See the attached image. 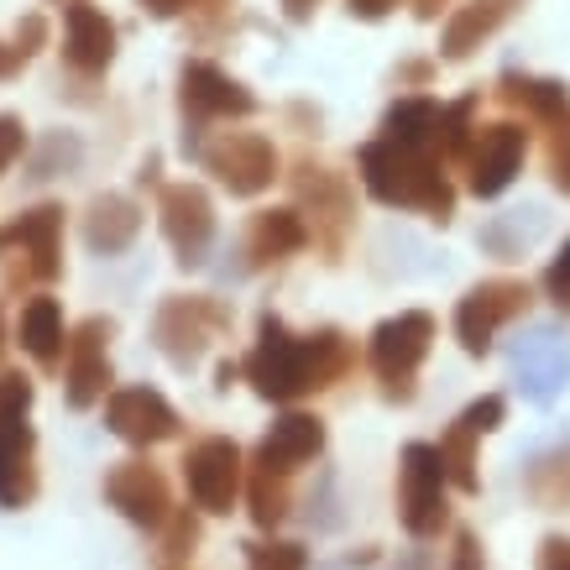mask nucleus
Returning a JSON list of instances; mask_svg holds the SVG:
<instances>
[{
    "label": "nucleus",
    "mask_w": 570,
    "mask_h": 570,
    "mask_svg": "<svg viewBox=\"0 0 570 570\" xmlns=\"http://www.w3.org/2000/svg\"><path fill=\"white\" fill-rule=\"evenodd\" d=\"M440 116H445V105L440 100H430V95H403V100L387 105V116H382V137L430 153L434 137H440Z\"/></svg>",
    "instance_id": "obj_25"
},
{
    "label": "nucleus",
    "mask_w": 570,
    "mask_h": 570,
    "mask_svg": "<svg viewBox=\"0 0 570 570\" xmlns=\"http://www.w3.org/2000/svg\"><path fill=\"white\" fill-rule=\"evenodd\" d=\"M430 346H434V314L424 309H397L372 330V372L382 377V393L393 403L414 397V377L424 356H430Z\"/></svg>",
    "instance_id": "obj_3"
},
{
    "label": "nucleus",
    "mask_w": 570,
    "mask_h": 570,
    "mask_svg": "<svg viewBox=\"0 0 570 570\" xmlns=\"http://www.w3.org/2000/svg\"><path fill=\"white\" fill-rule=\"evenodd\" d=\"M246 498H252V519H257V529H277V523L288 519V492H283V476H273V471H257Z\"/></svg>",
    "instance_id": "obj_32"
},
{
    "label": "nucleus",
    "mask_w": 570,
    "mask_h": 570,
    "mask_svg": "<svg viewBox=\"0 0 570 570\" xmlns=\"http://www.w3.org/2000/svg\"><path fill=\"white\" fill-rule=\"evenodd\" d=\"M476 434L466 419H455L445 434H440V461H445V476L461 492H482V476H476Z\"/></svg>",
    "instance_id": "obj_29"
},
{
    "label": "nucleus",
    "mask_w": 570,
    "mask_h": 570,
    "mask_svg": "<svg viewBox=\"0 0 570 570\" xmlns=\"http://www.w3.org/2000/svg\"><path fill=\"white\" fill-rule=\"evenodd\" d=\"M544 288H550L554 304H570V242H566V252L550 262V273H544Z\"/></svg>",
    "instance_id": "obj_38"
},
{
    "label": "nucleus",
    "mask_w": 570,
    "mask_h": 570,
    "mask_svg": "<svg viewBox=\"0 0 570 570\" xmlns=\"http://www.w3.org/2000/svg\"><path fill=\"white\" fill-rule=\"evenodd\" d=\"M309 220H304V209H262L252 230H246V257L252 267H267V262H283L304 252L309 246Z\"/></svg>",
    "instance_id": "obj_22"
},
{
    "label": "nucleus",
    "mask_w": 570,
    "mask_h": 570,
    "mask_svg": "<svg viewBox=\"0 0 570 570\" xmlns=\"http://www.w3.org/2000/svg\"><path fill=\"white\" fill-rule=\"evenodd\" d=\"M356 351L341 330H314V335H294L277 314H262L257 320V346L246 356V377L257 387V397L267 403H294L304 393H320V387H335V382L351 372Z\"/></svg>",
    "instance_id": "obj_1"
},
{
    "label": "nucleus",
    "mask_w": 570,
    "mask_h": 570,
    "mask_svg": "<svg viewBox=\"0 0 570 570\" xmlns=\"http://www.w3.org/2000/svg\"><path fill=\"white\" fill-rule=\"evenodd\" d=\"M450 570H482V544H476V534H455V554H450Z\"/></svg>",
    "instance_id": "obj_41"
},
{
    "label": "nucleus",
    "mask_w": 570,
    "mask_h": 570,
    "mask_svg": "<svg viewBox=\"0 0 570 570\" xmlns=\"http://www.w3.org/2000/svg\"><path fill=\"white\" fill-rule=\"evenodd\" d=\"M498 95L513 110L534 116L539 126H550L554 137L570 131V89L560 79H534V73H502L498 79Z\"/></svg>",
    "instance_id": "obj_20"
},
{
    "label": "nucleus",
    "mask_w": 570,
    "mask_h": 570,
    "mask_svg": "<svg viewBox=\"0 0 570 570\" xmlns=\"http://www.w3.org/2000/svg\"><path fill=\"white\" fill-rule=\"evenodd\" d=\"M513 356V377H519L523 397L534 403V409H550L554 397L566 393L570 382V341L560 335V325H529L508 346Z\"/></svg>",
    "instance_id": "obj_9"
},
{
    "label": "nucleus",
    "mask_w": 570,
    "mask_h": 570,
    "mask_svg": "<svg viewBox=\"0 0 570 570\" xmlns=\"http://www.w3.org/2000/svg\"><path fill=\"white\" fill-rule=\"evenodd\" d=\"M397 0H351V17H362V21H382L387 11H393Z\"/></svg>",
    "instance_id": "obj_44"
},
{
    "label": "nucleus",
    "mask_w": 570,
    "mask_h": 570,
    "mask_svg": "<svg viewBox=\"0 0 570 570\" xmlns=\"http://www.w3.org/2000/svg\"><path fill=\"white\" fill-rule=\"evenodd\" d=\"M105 502L137 529H163L168 523V482L153 461H121L105 471Z\"/></svg>",
    "instance_id": "obj_14"
},
{
    "label": "nucleus",
    "mask_w": 570,
    "mask_h": 570,
    "mask_svg": "<svg viewBox=\"0 0 570 570\" xmlns=\"http://www.w3.org/2000/svg\"><path fill=\"white\" fill-rule=\"evenodd\" d=\"M21 153H27V126H21V116L0 110V174H6Z\"/></svg>",
    "instance_id": "obj_34"
},
{
    "label": "nucleus",
    "mask_w": 570,
    "mask_h": 570,
    "mask_svg": "<svg viewBox=\"0 0 570 570\" xmlns=\"http://www.w3.org/2000/svg\"><path fill=\"white\" fill-rule=\"evenodd\" d=\"M42 37H48V27H42V17H27L17 27V52H21V63H27V58H32L37 48H42Z\"/></svg>",
    "instance_id": "obj_42"
},
{
    "label": "nucleus",
    "mask_w": 570,
    "mask_h": 570,
    "mask_svg": "<svg viewBox=\"0 0 570 570\" xmlns=\"http://www.w3.org/2000/svg\"><path fill=\"white\" fill-rule=\"evenodd\" d=\"M513 11H519V0H466V6H455V17L445 21V37H440V52L450 63L471 58Z\"/></svg>",
    "instance_id": "obj_23"
},
{
    "label": "nucleus",
    "mask_w": 570,
    "mask_h": 570,
    "mask_svg": "<svg viewBox=\"0 0 570 570\" xmlns=\"http://www.w3.org/2000/svg\"><path fill=\"white\" fill-rule=\"evenodd\" d=\"M225 325H230V309L215 304L209 294H168L157 304L153 341L163 346V356L174 366H194Z\"/></svg>",
    "instance_id": "obj_5"
},
{
    "label": "nucleus",
    "mask_w": 570,
    "mask_h": 570,
    "mask_svg": "<svg viewBox=\"0 0 570 570\" xmlns=\"http://www.w3.org/2000/svg\"><path fill=\"white\" fill-rule=\"evenodd\" d=\"M199 163H205L236 199H257V194L273 189V178H277L273 141L257 137V131H220L215 141L199 147Z\"/></svg>",
    "instance_id": "obj_7"
},
{
    "label": "nucleus",
    "mask_w": 570,
    "mask_h": 570,
    "mask_svg": "<svg viewBox=\"0 0 570 570\" xmlns=\"http://www.w3.org/2000/svg\"><path fill=\"white\" fill-rule=\"evenodd\" d=\"M63 58L79 73H105L116 58V21L95 6H69L63 17Z\"/></svg>",
    "instance_id": "obj_19"
},
{
    "label": "nucleus",
    "mask_w": 570,
    "mask_h": 570,
    "mask_svg": "<svg viewBox=\"0 0 570 570\" xmlns=\"http://www.w3.org/2000/svg\"><path fill=\"white\" fill-rule=\"evenodd\" d=\"M534 570H570V539L566 534H550L539 544V566Z\"/></svg>",
    "instance_id": "obj_40"
},
{
    "label": "nucleus",
    "mask_w": 570,
    "mask_h": 570,
    "mask_svg": "<svg viewBox=\"0 0 570 570\" xmlns=\"http://www.w3.org/2000/svg\"><path fill=\"white\" fill-rule=\"evenodd\" d=\"M32 377L27 372H0V445H11L17 434H27V414H32Z\"/></svg>",
    "instance_id": "obj_30"
},
{
    "label": "nucleus",
    "mask_w": 570,
    "mask_h": 570,
    "mask_svg": "<svg viewBox=\"0 0 570 570\" xmlns=\"http://www.w3.org/2000/svg\"><path fill=\"white\" fill-rule=\"evenodd\" d=\"M17 341H21V351H27L37 366L63 362V351H69V330H63V309H58V298H48V294L27 298V309H21V320H17Z\"/></svg>",
    "instance_id": "obj_24"
},
{
    "label": "nucleus",
    "mask_w": 570,
    "mask_h": 570,
    "mask_svg": "<svg viewBox=\"0 0 570 570\" xmlns=\"http://www.w3.org/2000/svg\"><path fill=\"white\" fill-rule=\"evenodd\" d=\"M141 236V205L126 194H100L85 215V242L100 257H121L126 246Z\"/></svg>",
    "instance_id": "obj_21"
},
{
    "label": "nucleus",
    "mask_w": 570,
    "mask_h": 570,
    "mask_svg": "<svg viewBox=\"0 0 570 570\" xmlns=\"http://www.w3.org/2000/svg\"><path fill=\"white\" fill-rule=\"evenodd\" d=\"M110 335H116V325L100 314L69 335V372H63L69 409H95L110 393Z\"/></svg>",
    "instance_id": "obj_13"
},
{
    "label": "nucleus",
    "mask_w": 570,
    "mask_h": 570,
    "mask_svg": "<svg viewBox=\"0 0 570 570\" xmlns=\"http://www.w3.org/2000/svg\"><path fill=\"white\" fill-rule=\"evenodd\" d=\"M58 157H63V163H79V141H73V137H48L42 157L32 163V178H52V174H58Z\"/></svg>",
    "instance_id": "obj_35"
},
{
    "label": "nucleus",
    "mask_w": 570,
    "mask_h": 570,
    "mask_svg": "<svg viewBox=\"0 0 570 570\" xmlns=\"http://www.w3.org/2000/svg\"><path fill=\"white\" fill-rule=\"evenodd\" d=\"M523 153H529V131L513 121H498V126H482L476 141L466 153V168H471V194L476 199H498L523 168Z\"/></svg>",
    "instance_id": "obj_15"
},
{
    "label": "nucleus",
    "mask_w": 570,
    "mask_h": 570,
    "mask_svg": "<svg viewBox=\"0 0 570 570\" xmlns=\"http://www.w3.org/2000/svg\"><path fill=\"white\" fill-rule=\"evenodd\" d=\"M529 309V283L519 277H492V283H476L461 304H455V341L466 356H487L498 330L508 320H519Z\"/></svg>",
    "instance_id": "obj_8"
},
{
    "label": "nucleus",
    "mask_w": 570,
    "mask_h": 570,
    "mask_svg": "<svg viewBox=\"0 0 570 570\" xmlns=\"http://www.w3.org/2000/svg\"><path fill=\"white\" fill-rule=\"evenodd\" d=\"M362 184L377 194L382 205H397V209H419L430 220L445 225L455 215V189L445 184L440 163L419 147H403V141H366L362 147Z\"/></svg>",
    "instance_id": "obj_2"
},
{
    "label": "nucleus",
    "mask_w": 570,
    "mask_h": 570,
    "mask_svg": "<svg viewBox=\"0 0 570 570\" xmlns=\"http://www.w3.org/2000/svg\"><path fill=\"white\" fill-rule=\"evenodd\" d=\"M157 220H163V236L178 252L184 267H199L215 246V205L199 184H163L157 189Z\"/></svg>",
    "instance_id": "obj_11"
},
{
    "label": "nucleus",
    "mask_w": 570,
    "mask_h": 570,
    "mask_svg": "<svg viewBox=\"0 0 570 570\" xmlns=\"http://www.w3.org/2000/svg\"><path fill=\"white\" fill-rule=\"evenodd\" d=\"M163 529H168V539H163V550L168 554H189L194 544H199V523H194L189 513H168Z\"/></svg>",
    "instance_id": "obj_37"
},
{
    "label": "nucleus",
    "mask_w": 570,
    "mask_h": 570,
    "mask_svg": "<svg viewBox=\"0 0 570 570\" xmlns=\"http://www.w3.org/2000/svg\"><path fill=\"white\" fill-rule=\"evenodd\" d=\"M141 11H153V17H184V11H194V6H199V0H137Z\"/></svg>",
    "instance_id": "obj_43"
},
{
    "label": "nucleus",
    "mask_w": 570,
    "mask_h": 570,
    "mask_svg": "<svg viewBox=\"0 0 570 570\" xmlns=\"http://www.w3.org/2000/svg\"><path fill=\"white\" fill-rule=\"evenodd\" d=\"M550 178L560 194H570V131H560L550 147Z\"/></svg>",
    "instance_id": "obj_39"
},
{
    "label": "nucleus",
    "mask_w": 570,
    "mask_h": 570,
    "mask_svg": "<svg viewBox=\"0 0 570 570\" xmlns=\"http://www.w3.org/2000/svg\"><path fill=\"white\" fill-rule=\"evenodd\" d=\"M178 100H184L189 121H246V116H257V95L215 63H184Z\"/></svg>",
    "instance_id": "obj_16"
},
{
    "label": "nucleus",
    "mask_w": 570,
    "mask_h": 570,
    "mask_svg": "<svg viewBox=\"0 0 570 570\" xmlns=\"http://www.w3.org/2000/svg\"><path fill=\"white\" fill-rule=\"evenodd\" d=\"M471 424V430H482V434H492L502 424V419H508V403H502L498 393H487V397H476V403H471L466 414H461Z\"/></svg>",
    "instance_id": "obj_36"
},
{
    "label": "nucleus",
    "mask_w": 570,
    "mask_h": 570,
    "mask_svg": "<svg viewBox=\"0 0 570 570\" xmlns=\"http://www.w3.org/2000/svg\"><path fill=\"white\" fill-rule=\"evenodd\" d=\"M37 498V434H17L11 445H0V508H27Z\"/></svg>",
    "instance_id": "obj_26"
},
{
    "label": "nucleus",
    "mask_w": 570,
    "mask_h": 570,
    "mask_svg": "<svg viewBox=\"0 0 570 570\" xmlns=\"http://www.w3.org/2000/svg\"><path fill=\"white\" fill-rule=\"evenodd\" d=\"M105 424L116 440L126 445H163V440H174L178 434V414L174 403L157 393V387H116V393L105 397Z\"/></svg>",
    "instance_id": "obj_12"
},
{
    "label": "nucleus",
    "mask_w": 570,
    "mask_h": 570,
    "mask_svg": "<svg viewBox=\"0 0 570 570\" xmlns=\"http://www.w3.org/2000/svg\"><path fill=\"white\" fill-rule=\"evenodd\" d=\"M445 461H440V445H403V466H397V519L414 539H434L450 519L445 502Z\"/></svg>",
    "instance_id": "obj_4"
},
{
    "label": "nucleus",
    "mask_w": 570,
    "mask_h": 570,
    "mask_svg": "<svg viewBox=\"0 0 570 570\" xmlns=\"http://www.w3.org/2000/svg\"><path fill=\"white\" fill-rule=\"evenodd\" d=\"M440 6H450V0H419L414 11H419V17H424V21H430V17H440Z\"/></svg>",
    "instance_id": "obj_47"
},
{
    "label": "nucleus",
    "mask_w": 570,
    "mask_h": 570,
    "mask_svg": "<svg viewBox=\"0 0 570 570\" xmlns=\"http://www.w3.org/2000/svg\"><path fill=\"white\" fill-rule=\"evenodd\" d=\"M242 377V366L236 362H220V372H215V387H220V393H230V382Z\"/></svg>",
    "instance_id": "obj_45"
},
{
    "label": "nucleus",
    "mask_w": 570,
    "mask_h": 570,
    "mask_svg": "<svg viewBox=\"0 0 570 570\" xmlns=\"http://www.w3.org/2000/svg\"><path fill=\"white\" fill-rule=\"evenodd\" d=\"M539 236H544V209H508V215H498V220L482 230V246L492 257L513 262V257H523Z\"/></svg>",
    "instance_id": "obj_28"
},
{
    "label": "nucleus",
    "mask_w": 570,
    "mask_h": 570,
    "mask_svg": "<svg viewBox=\"0 0 570 570\" xmlns=\"http://www.w3.org/2000/svg\"><path fill=\"white\" fill-rule=\"evenodd\" d=\"M246 560H252V570H304V566H309V554H304V544H288V539L246 544Z\"/></svg>",
    "instance_id": "obj_33"
},
{
    "label": "nucleus",
    "mask_w": 570,
    "mask_h": 570,
    "mask_svg": "<svg viewBox=\"0 0 570 570\" xmlns=\"http://www.w3.org/2000/svg\"><path fill=\"white\" fill-rule=\"evenodd\" d=\"M0 257L32 283H52L63 273V205L21 209L11 225H0Z\"/></svg>",
    "instance_id": "obj_6"
},
{
    "label": "nucleus",
    "mask_w": 570,
    "mask_h": 570,
    "mask_svg": "<svg viewBox=\"0 0 570 570\" xmlns=\"http://www.w3.org/2000/svg\"><path fill=\"white\" fill-rule=\"evenodd\" d=\"M471 116H476V95L445 105V116H440V137H434V147H440L445 157H466L471 153V141H476V126H471Z\"/></svg>",
    "instance_id": "obj_31"
},
{
    "label": "nucleus",
    "mask_w": 570,
    "mask_h": 570,
    "mask_svg": "<svg viewBox=\"0 0 570 570\" xmlns=\"http://www.w3.org/2000/svg\"><path fill=\"white\" fill-rule=\"evenodd\" d=\"M294 189H298V205L314 209V225H325V246L346 242V225H351V189L346 178L335 168H320V163H298L294 174Z\"/></svg>",
    "instance_id": "obj_18"
},
{
    "label": "nucleus",
    "mask_w": 570,
    "mask_h": 570,
    "mask_svg": "<svg viewBox=\"0 0 570 570\" xmlns=\"http://www.w3.org/2000/svg\"><path fill=\"white\" fill-rule=\"evenodd\" d=\"M523 487H529V498H534L539 508H550V513L570 508V445H554V450H544V455H534L529 471H523Z\"/></svg>",
    "instance_id": "obj_27"
},
{
    "label": "nucleus",
    "mask_w": 570,
    "mask_h": 570,
    "mask_svg": "<svg viewBox=\"0 0 570 570\" xmlns=\"http://www.w3.org/2000/svg\"><path fill=\"white\" fill-rule=\"evenodd\" d=\"M397 570H430V560H424V554H409V560H397Z\"/></svg>",
    "instance_id": "obj_48"
},
{
    "label": "nucleus",
    "mask_w": 570,
    "mask_h": 570,
    "mask_svg": "<svg viewBox=\"0 0 570 570\" xmlns=\"http://www.w3.org/2000/svg\"><path fill=\"white\" fill-rule=\"evenodd\" d=\"M242 445L225 434H205L199 445H189L184 455V482L199 513H230L242 498Z\"/></svg>",
    "instance_id": "obj_10"
},
{
    "label": "nucleus",
    "mask_w": 570,
    "mask_h": 570,
    "mask_svg": "<svg viewBox=\"0 0 570 570\" xmlns=\"http://www.w3.org/2000/svg\"><path fill=\"white\" fill-rule=\"evenodd\" d=\"M283 6H288V17H294V21H304L314 11V0H283Z\"/></svg>",
    "instance_id": "obj_46"
},
{
    "label": "nucleus",
    "mask_w": 570,
    "mask_h": 570,
    "mask_svg": "<svg viewBox=\"0 0 570 570\" xmlns=\"http://www.w3.org/2000/svg\"><path fill=\"white\" fill-rule=\"evenodd\" d=\"M325 450V419L314 414H283L273 430L262 434L257 445V471H273V476H288L304 461H314Z\"/></svg>",
    "instance_id": "obj_17"
}]
</instances>
